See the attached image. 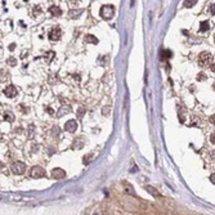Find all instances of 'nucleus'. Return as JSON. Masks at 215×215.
<instances>
[{
  "instance_id": "obj_1",
  "label": "nucleus",
  "mask_w": 215,
  "mask_h": 215,
  "mask_svg": "<svg viewBox=\"0 0 215 215\" xmlns=\"http://www.w3.org/2000/svg\"><path fill=\"white\" fill-rule=\"evenodd\" d=\"M99 14H101V17L103 18V20H111L115 16V7L111 4L102 5L101 10H99Z\"/></svg>"
},
{
  "instance_id": "obj_2",
  "label": "nucleus",
  "mask_w": 215,
  "mask_h": 215,
  "mask_svg": "<svg viewBox=\"0 0 215 215\" xmlns=\"http://www.w3.org/2000/svg\"><path fill=\"white\" fill-rule=\"evenodd\" d=\"M213 62V56H211L210 52H202V53L198 56V63L200 66L205 67V66H211Z\"/></svg>"
},
{
  "instance_id": "obj_3",
  "label": "nucleus",
  "mask_w": 215,
  "mask_h": 215,
  "mask_svg": "<svg viewBox=\"0 0 215 215\" xmlns=\"http://www.w3.org/2000/svg\"><path fill=\"white\" fill-rule=\"evenodd\" d=\"M48 36H49V40H50V41L59 40L61 37H62V30H61L59 27H53V29L49 31Z\"/></svg>"
},
{
  "instance_id": "obj_4",
  "label": "nucleus",
  "mask_w": 215,
  "mask_h": 215,
  "mask_svg": "<svg viewBox=\"0 0 215 215\" xmlns=\"http://www.w3.org/2000/svg\"><path fill=\"white\" fill-rule=\"evenodd\" d=\"M30 176L34 178V179L43 178V176H45V170H44L43 167H40V166H34L31 169V171H30Z\"/></svg>"
},
{
  "instance_id": "obj_5",
  "label": "nucleus",
  "mask_w": 215,
  "mask_h": 215,
  "mask_svg": "<svg viewBox=\"0 0 215 215\" xmlns=\"http://www.w3.org/2000/svg\"><path fill=\"white\" fill-rule=\"evenodd\" d=\"M24 170H26V166H24L23 162L21 161H16L14 164L12 165V171L13 174H17V175H21L24 173Z\"/></svg>"
},
{
  "instance_id": "obj_6",
  "label": "nucleus",
  "mask_w": 215,
  "mask_h": 215,
  "mask_svg": "<svg viewBox=\"0 0 215 215\" xmlns=\"http://www.w3.org/2000/svg\"><path fill=\"white\" fill-rule=\"evenodd\" d=\"M3 92H4V94L7 95L8 98H14V97H17V94H18L17 88H16L14 85H8V86H5Z\"/></svg>"
},
{
  "instance_id": "obj_7",
  "label": "nucleus",
  "mask_w": 215,
  "mask_h": 215,
  "mask_svg": "<svg viewBox=\"0 0 215 215\" xmlns=\"http://www.w3.org/2000/svg\"><path fill=\"white\" fill-rule=\"evenodd\" d=\"M52 178L53 179H63L66 178V171L61 167H56L52 170Z\"/></svg>"
},
{
  "instance_id": "obj_8",
  "label": "nucleus",
  "mask_w": 215,
  "mask_h": 215,
  "mask_svg": "<svg viewBox=\"0 0 215 215\" xmlns=\"http://www.w3.org/2000/svg\"><path fill=\"white\" fill-rule=\"evenodd\" d=\"M78 129V122L75 120H68L67 122L65 124V130L70 131V133H73V131Z\"/></svg>"
},
{
  "instance_id": "obj_9",
  "label": "nucleus",
  "mask_w": 215,
  "mask_h": 215,
  "mask_svg": "<svg viewBox=\"0 0 215 215\" xmlns=\"http://www.w3.org/2000/svg\"><path fill=\"white\" fill-rule=\"evenodd\" d=\"M49 13H50L52 16H61L62 10H61V8L58 5H52V7L49 8Z\"/></svg>"
},
{
  "instance_id": "obj_10",
  "label": "nucleus",
  "mask_w": 215,
  "mask_h": 215,
  "mask_svg": "<svg viewBox=\"0 0 215 215\" xmlns=\"http://www.w3.org/2000/svg\"><path fill=\"white\" fill-rule=\"evenodd\" d=\"M209 29H210V22L209 21H202L200 23V31L201 32H206Z\"/></svg>"
},
{
  "instance_id": "obj_11",
  "label": "nucleus",
  "mask_w": 215,
  "mask_h": 215,
  "mask_svg": "<svg viewBox=\"0 0 215 215\" xmlns=\"http://www.w3.org/2000/svg\"><path fill=\"white\" fill-rule=\"evenodd\" d=\"M85 41H86L88 44H97L98 39L95 36H93V35H86V36H85Z\"/></svg>"
},
{
  "instance_id": "obj_12",
  "label": "nucleus",
  "mask_w": 215,
  "mask_h": 215,
  "mask_svg": "<svg viewBox=\"0 0 215 215\" xmlns=\"http://www.w3.org/2000/svg\"><path fill=\"white\" fill-rule=\"evenodd\" d=\"M196 3H197V0H187V1H184V7L186 8H191L196 5Z\"/></svg>"
},
{
  "instance_id": "obj_13",
  "label": "nucleus",
  "mask_w": 215,
  "mask_h": 215,
  "mask_svg": "<svg viewBox=\"0 0 215 215\" xmlns=\"http://www.w3.org/2000/svg\"><path fill=\"white\" fill-rule=\"evenodd\" d=\"M171 56V52L170 50H162L161 52V59H165L166 57H170Z\"/></svg>"
},
{
  "instance_id": "obj_14",
  "label": "nucleus",
  "mask_w": 215,
  "mask_h": 215,
  "mask_svg": "<svg viewBox=\"0 0 215 215\" xmlns=\"http://www.w3.org/2000/svg\"><path fill=\"white\" fill-rule=\"evenodd\" d=\"M3 118H4L5 121H13V120H14V117H13L12 115H9L8 112H7V114H4V117H3Z\"/></svg>"
},
{
  "instance_id": "obj_15",
  "label": "nucleus",
  "mask_w": 215,
  "mask_h": 215,
  "mask_svg": "<svg viewBox=\"0 0 215 215\" xmlns=\"http://www.w3.org/2000/svg\"><path fill=\"white\" fill-rule=\"evenodd\" d=\"M8 65H9V66H16V65H17V61H16L14 58H9V59H8Z\"/></svg>"
},
{
  "instance_id": "obj_16",
  "label": "nucleus",
  "mask_w": 215,
  "mask_h": 215,
  "mask_svg": "<svg viewBox=\"0 0 215 215\" xmlns=\"http://www.w3.org/2000/svg\"><path fill=\"white\" fill-rule=\"evenodd\" d=\"M205 79H206V76H205V73H203V72L198 73V76H197V80H198V81H202V80H205Z\"/></svg>"
},
{
  "instance_id": "obj_17",
  "label": "nucleus",
  "mask_w": 215,
  "mask_h": 215,
  "mask_svg": "<svg viewBox=\"0 0 215 215\" xmlns=\"http://www.w3.org/2000/svg\"><path fill=\"white\" fill-rule=\"evenodd\" d=\"M210 12H211V14H214V16H215V3L210 5Z\"/></svg>"
},
{
  "instance_id": "obj_18",
  "label": "nucleus",
  "mask_w": 215,
  "mask_h": 215,
  "mask_svg": "<svg viewBox=\"0 0 215 215\" xmlns=\"http://www.w3.org/2000/svg\"><path fill=\"white\" fill-rule=\"evenodd\" d=\"M52 57H54V52H48V58H46V61H48V62H49Z\"/></svg>"
},
{
  "instance_id": "obj_19",
  "label": "nucleus",
  "mask_w": 215,
  "mask_h": 215,
  "mask_svg": "<svg viewBox=\"0 0 215 215\" xmlns=\"http://www.w3.org/2000/svg\"><path fill=\"white\" fill-rule=\"evenodd\" d=\"M210 140H211V143L213 144H215V133L211 134V137H210Z\"/></svg>"
},
{
  "instance_id": "obj_20",
  "label": "nucleus",
  "mask_w": 215,
  "mask_h": 215,
  "mask_svg": "<svg viewBox=\"0 0 215 215\" xmlns=\"http://www.w3.org/2000/svg\"><path fill=\"white\" fill-rule=\"evenodd\" d=\"M210 122L214 124L215 125V115H213V116H210Z\"/></svg>"
},
{
  "instance_id": "obj_21",
  "label": "nucleus",
  "mask_w": 215,
  "mask_h": 215,
  "mask_svg": "<svg viewBox=\"0 0 215 215\" xmlns=\"http://www.w3.org/2000/svg\"><path fill=\"white\" fill-rule=\"evenodd\" d=\"M210 180H211V182H213V183L215 184V173H214V174H211V175H210Z\"/></svg>"
},
{
  "instance_id": "obj_22",
  "label": "nucleus",
  "mask_w": 215,
  "mask_h": 215,
  "mask_svg": "<svg viewBox=\"0 0 215 215\" xmlns=\"http://www.w3.org/2000/svg\"><path fill=\"white\" fill-rule=\"evenodd\" d=\"M82 114H84V108H80V110H79V114H78L79 117H82V116H81Z\"/></svg>"
},
{
  "instance_id": "obj_23",
  "label": "nucleus",
  "mask_w": 215,
  "mask_h": 215,
  "mask_svg": "<svg viewBox=\"0 0 215 215\" xmlns=\"http://www.w3.org/2000/svg\"><path fill=\"white\" fill-rule=\"evenodd\" d=\"M210 68H211V71H213V72H215V63H213V65L210 66Z\"/></svg>"
},
{
  "instance_id": "obj_24",
  "label": "nucleus",
  "mask_w": 215,
  "mask_h": 215,
  "mask_svg": "<svg viewBox=\"0 0 215 215\" xmlns=\"http://www.w3.org/2000/svg\"><path fill=\"white\" fill-rule=\"evenodd\" d=\"M16 48V45H14V44H13V45H10L9 46V49H10V50H13V49H14Z\"/></svg>"
},
{
  "instance_id": "obj_25",
  "label": "nucleus",
  "mask_w": 215,
  "mask_h": 215,
  "mask_svg": "<svg viewBox=\"0 0 215 215\" xmlns=\"http://www.w3.org/2000/svg\"><path fill=\"white\" fill-rule=\"evenodd\" d=\"M213 89L215 90V82H214V85H213Z\"/></svg>"
},
{
  "instance_id": "obj_26",
  "label": "nucleus",
  "mask_w": 215,
  "mask_h": 215,
  "mask_svg": "<svg viewBox=\"0 0 215 215\" xmlns=\"http://www.w3.org/2000/svg\"><path fill=\"white\" fill-rule=\"evenodd\" d=\"M214 41H215V35H214Z\"/></svg>"
}]
</instances>
